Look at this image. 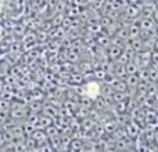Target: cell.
Wrapping results in <instances>:
<instances>
[{"mask_svg":"<svg viewBox=\"0 0 158 152\" xmlns=\"http://www.w3.org/2000/svg\"><path fill=\"white\" fill-rule=\"evenodd\" d=\"M157 40H158V39H157ZM156 47H157V49H158V42H157V43H156Z\"/></svg>","mask_w":158,"mask_h":152,"instance_id":"cell-2","label":"cell"},{"mask_svg":"<svg viewBox=\"0 0 158 152\" xmlns=\"http://www.w3.org/2000/svg\"><path fill=\"white\" fill-rule=\"evenodd\" d=\"M108 55L110 58H112V60H118V58L121 57V54H122V49L121 47H118L117 44H112V46H110L108 49Z\"/></svg>","mask_w":158,"mask_h":152,"instance_id":"cell-1","label":"cell"}]
</instances>
